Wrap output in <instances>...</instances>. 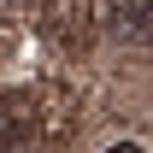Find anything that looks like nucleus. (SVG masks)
<instances>
[{
  "mask_svg": "<svg viewBox=\"0 0 153 153\" xmlns=\"http://www.w3.org/2000/svg\"><path fill=\"white\" fill-rule=\"evenodd\" d=\"M106 153H141V147H135V141H112Z\"/></svg>",
  "mask_w": 153,
  "mask_h": 153,
  "instance_id": "1",
  "label": "nucleus"
}]
</instances>
